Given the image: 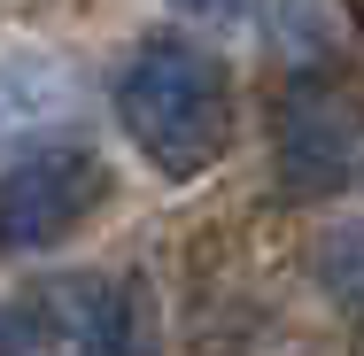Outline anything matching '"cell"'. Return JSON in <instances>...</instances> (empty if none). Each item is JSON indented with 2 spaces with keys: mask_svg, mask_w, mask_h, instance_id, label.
I'll use <instances>...</instances> for the list:
<instances>
[{
  "mask_svg": "<svg viewBox=\"0 0 364 356\" xmlns=\"http://www.w3.org/2000/svg\"><path fill=\"white\" fill-rule=\"evenodd\" d=\"M85 286L93 279H47L8 302V356H85Z\"/></svg>",
  "mask_w": 364,
  "mask_h": 356,
  "instance_id": "4",
  "label": "cell"
},
{
  "mask_svg": "<svg viewBox=\"0 0 364 356\" xmlns=\"http://www.w3.org/2000/svg\"><path fill=\"white\" fill-rule=\"evenodd\" d=\"M101 202H109V171H101L93 147H70V140L23 147V155L8 163V186H0L8 248H55V240H70Z\"/></svg>",
  "mask_w": 364,
  "mask_h": 356,
  "instance_id": "3",
  "label": "cell"
},
{
  "mask_svg": "<svg viewBox=\"0 0 364 356\" xmlns=\"http://www.w3.org/2000/svg\"><path fill=\"white\" fill-rule=\"evenodd\" d=\"M349 16H357V23H364V0H349Z\"/></svg>",
  "mask_w": 364,
  "mask_h": 356,
  "instance_id": "7",
  "label": "cell"
},
{
  "mask_svg": "<svg viewBox=\"0 0 364 356\" xmlns=\"http://www.w3.org/2000/svg\"><path fill=\"white\" fill-rule=\"evenodd\" d=\"M357 147H364V124H357V101L333 93L326 77H294L272 109V155H279V186L294 202H326L357 178Z\"/></svg>",
  "mask_w": 364,
  "mask_h": 356,
  "instance_id": "2",
  "label": "cell"
},
{
  "mask_svg": "<svg viewBox=\"0 0 364 356\" xmlns=\"http://www.w3.org/2000/svg\"><path fill=\"white\" fill-rule=\"evenodd\" d=\"M186 23H218V31H240V23H256L264 16V0H171Z\"/></svg>",
  "mask_w": 364,
  "mask_h": 356,
  "instance_id": "5",
  "label": "cell"
},
{
  "mask_svg": "<svg viewBox=\"0 0 364 356\" xmlns=\"http://www.w3.org/2000/svg\"><path fill=\"white\" fill-rule=\"evenodd\" d=\"M117 124L163 178H202L232 140V85L225 63L178 31H155L117 70Z\"/></svg>",
  "mask_w": 364,
  "mask_h": 356,
  "instance_id": "1",
  "label": "cell"
},
{
  "mask_svg": "<svg viewBox=\"0 0 364 356\" xmlns=\"http://www.w3.org/2000/svg\"><path fill=\"white\" fill-rule=\"evenodd\" d=\"M326 279L341 286L349 302H364V232H341V240H333V256H326Z\"/></svg>",
  "mask_w": 364,
  "mask_h": 356,
  "instance_id": "6",
  "label": "cell"
}]
</instances>
